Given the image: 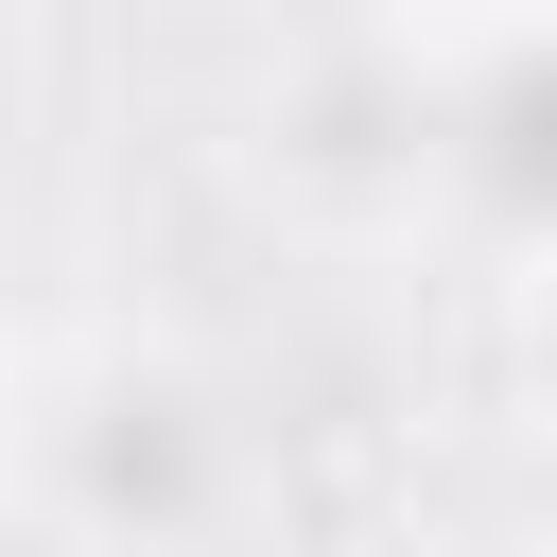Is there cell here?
I'll use <instances>...</instances> for the list:
<instances>
[{"instance_id": "6da1fadb", "label": "cell", "mask_w": 557, "mask_h": 557, "mask_svg": "<svg viewBox=\"0 0 557 557\" xmlns=\"http://www.w3.org/2000/svg\"><path fill=\"white\" fill-rule=\"evenodd\" d=\"M0 487L52 557H226V522L261 505V435H244V383L209 348L104 313V331L17 366Z\"/></svg>"}]
</instances>
